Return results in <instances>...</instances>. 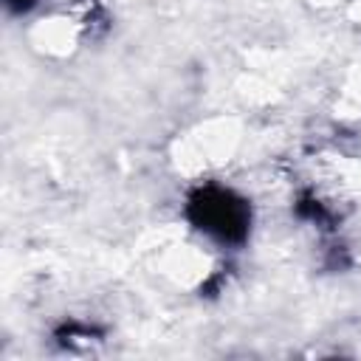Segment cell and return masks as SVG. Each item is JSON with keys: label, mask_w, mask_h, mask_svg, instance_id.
Returning <instances> with one entry per match:
<instances>
[{"label": "cell", "mask_w": 361, "mask_h": 361, "mask_svg": "<svg viewBox=\"0 0 361 361\" xmlns=\"http://www.w3.org/2000/svg\"><path fill=\"white\" fill-rule=\"evenodd\" d=\"M200 223L206 231H217L220 237H231L234 228H243V212L237 209V203H228L223 195H217V200L203 197L200 200Z\"/></svg>", "instance_id": "1"}]
</instances>
